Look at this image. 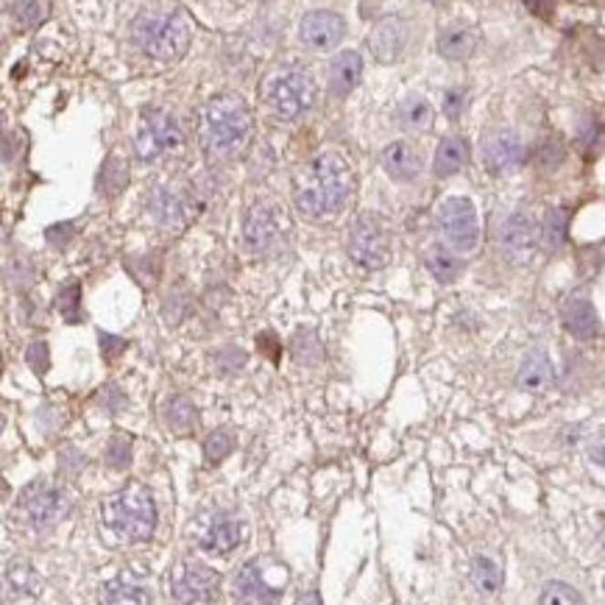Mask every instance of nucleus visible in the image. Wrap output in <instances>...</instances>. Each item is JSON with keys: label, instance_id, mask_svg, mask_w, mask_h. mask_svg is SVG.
I'll list each match as a JSON object with an SVG mask.
<instances>
[{"label": "nucleus", "instance_id": "1", "mask_svg": "<svg viewBox=\"0 0 605 605\" xmlns=\"http://www.w3.org/2000/svg\"><path fill=\"white\" fill-rule=\"evenodd\" d=\"M351 193H355V173L335 151L313 157L293 176L296 210L308 218H327L340 213L349 204Z\"/></svg>", "mask_w": 605, "mask_h": 605}, {"label": "nucleus", "instance_id": "2", "mask_svg": "<svg viewBox=\"0 0 605 605\" xmlns=\"http://www.w3.org/2000/svg\"><path fill=\"white\" fill-rule=\"evenodd\" d=\"M251 131H255V118H251L245 100L235 92H221L210 98L201 110V145L218 160L243 157L251 142Z\"/></svg>", "mask_w": 605, "mask_h": 605}, {"label": "nucleus", "instance_id": "3", "mask_svg": "<svg viewBox=\"0 0 605 605\" xmlns=\"http://www.w3.org/2000/svg\"><path fill=\"white\" fill-rule=\"evenodd\" d=\"M190 20L176 6L142 9L131 23V39L145 57L157 62H179L190 47Z\"/></svg>", "mask_w": 605, "mask_h": 605}, {"label": "nucleus", "instance_id": "4", "mask_svg": "<svg viewBox=\"0 0 605 605\" xmlns=\"http://www.w3.org/2000/svg\"><path fill=\"white\" fill-rule=\"evenodd\" d=\"M154 496L142 483H129L100 502V525L123 541H148L157 530Z\"/></svg>", "mask_w": 605, "mask_h": 605}, {"label": "nucleus", "instance_id": "5", "mask_svg": "<svg viewBox=\"0 0 605 605\" xmlns=\"http://www.w3.org/2000/svg\"><path fill=\"white\" fill-rule=\"evenodd\" d=\"M263 98L279 120H298L308 115L318 98L313 76L301 68H282L271 73L263 84Z\"/></svg>", "mask_w": 605, "mask_h": 605}, {"label": "nucleus", "instance_id": "6", "mask_svg": "<svg viewBox=\"0 0 605 605\" xmlns=\"http://www.w3.org/2000/svg\"><path fill=\"white\" fill-rule=\"evenodd\" d=\"M290 235V221L276 201H257L255 207L245 213L243 224V243L251 255L266 257L282 245V240Z\"/></svg>", "mask_w": 605, "mask_h": 605}, {"label": "nucleus", "instance_id": "7", "mask_svg": "<svg viewBox=\"0 0 605 605\" xmlns=\"http://www.w3.org/2000/svg\"><path fill=\"white\" fill-rule=\"evenodd\" d=\"M182 145H184V131L173 115L162 110L142 112L137 134H134V151L142 162H157L160 157L173 154Z\"/></svg>", "mask_w": 605, "mask_h": 605}, {"label": "nucleus", "instance_id": "8", "mask_svg": "<svg viewBox=\"0 0 605 605\" xmlns=\"http://www.w3.org/2000/svg\"><path fill=\"white\" fill-rule=\"evenodd\" d=\"M349 257L366 271H377L391 260V235L377 215H363L351 226Z\"/></svg>", "mask_w": 605, "mask_h": 605}, {"label": "nucleus", "instance_id": "9", "mask_svg": "<svg viewBox=\"0 0 605 605\" xmlns=\"http://www.w3.org/2000/svg\"><path fill=\"white\" fill-rule=\"evenodd\" d=\"M438 226L443 240L449 243V248L461 251H475L480 243V224H477V210L469 198H446L441 210H438Z\"/></svg>", "mask_w": 605, "mask_h": 605}, {"label": "nucleus", "instance_id": "10", "mask_svg": "<svg viewBox=\"0 0 605 605\" xmlns=\"http://www.w3.org/2000/svg\"><path fill=\"white\" fill-rule=\"evenodd\" d=\"M193 541L204 556L224 558L229 552H235L237 544L243 541V522L224 511L201 514L193 522Z\"/></svg>", "mask_w": 605, "mask_h": 605}, {"label": "nucleus", "instance_id": "11", "mask_svg": "<svg viewBox=\"0 0 605 605\" xmlns=\"http://www.w3.org/2000/svg\"><path fill=\"white\" fill-rule=\"evenodd\" d=\"M168 586L179 602H213L221 586V575L201 561H179L168 575Z\"/></svg>", "mask_w": 605, "mask_h": 605}, {"label": "nucleus", "instance_id": "12", "mask_svg": "<svg viewBox=\"0 0 605 605\" xmlns=\"http://www.w3.org/2000/svg\"><path fill=\"white\" fill-rule=\"evenodd\" d=\"M20 511L23 516L37 525V527H50L54 522L65 519L70 511V502L65 496V491H59L57 485L47 483H31L23 496H20Z\"/></svg>", "mask_w": 605, "mask_h": 605}, {"label": "nucleus", "instance_id": "13", "mask_svg": "<svg viewBox=\"0 0 605 605\" xmlns=\"http://www.w3.org/2000/svg\"><path fill=\"white\" fill-rule=\"evenodd\" d=\"M538 240H541V229H538L536 218L525 210L511 213L506 218V224H502V229H499L502 251H506V257L516 266H525V263L533 260Z\"/></svg>", "mask_w": 605, "mask_h": 605}, {"label": "nucleus", "instance_id": "14", "mask_svg": "<svg viewBox=\"0 0 605 605\" xmlns=\"http://www.w3.org/2000/svg\"><path fill=\"white\" fill-rule=\"evenodd\" d=\"M480 154H483V165L485 171L491 173H508V171H516L525 160V145L519 140L516 131H508V129H496V131H488L483 137V145H480Z\"/></svg>", "mask_w": 605, "mask_h": 605}, {"label": "nucleus", "instance_id": "15", "mask_svg": "<svg viewBox=\"0 0 605 605\" xmlns=\"http://www.w3.org/2000/svg\"><path fill=\"white\" fill-rule=\"evenodd\" d=\"M346 34V23L335 12H310L298 23V39L310 50H332Z\"/></svg>", "mask_w": 605, "mask_h": 605}, {"label": "nucleus", "instance_id": "16", "mask_svg": "<svg viewBox=\"0 0 605 605\" xmlns=\"http://www.w3.org/2000/svg\"><path fill=\"white\" fill-rule=\"evenodd\" d=\"M282 589L268 580V567L263 558L245 561L235 575V597L243 602H274L279 600Z\"/></svg>", "mask_w": 605, "mask_h": 605}, {"label": "nucleus", "instance_id": "17", "mask_svg": "<svg viewBox=\"0 0 605 605\" xmlns=\"http://www.w3.org/2000/svg\"><path fill=\"white\" fill-rule=\"evenodd\" d=\"M408 45V23L402 17H382L371 34H369V47L377 62L391 65L402 57V50Z\"/></svg>", "mask_w": 605, "mask_h": 605}, {"label": "nucleus", "instance_id": "18", "mask_svg": "<svg viewBox=\"0 0 605 605\" xmlns=\"http://www.w3.org/2000/svg\"><path fill=\"white\" fill-rule=\"evenodd\" d=\"M382 168L391 179L396 182H413L422 171V157L419 151L405 142V140H393L382 148Z\"/></svg>", "mask_w": 605, "mask_h": 605}, {"label": "nucleus", "instance_id": "19", "mask_svg": "<svg viewBox=\"0 0 605 605\" xmlns=\"http://www.w3.org/2000/svg\"><path fill=\"white\" fill-rule=\"evenodd\" d=\"M151 215L165 226H182L190 218V198L176 187H157L151 193Z\"/></svg>", "mask_w": 605, "mask_h": 605}, {"label": "nucleus", "instance_id": "20", "mask_svg": "<svg viewBox=\"0 0 605 605\" xmlns=\"http://www.w3.org/2000/svg\"><path fill=\"white\" fill-rule=\"evenodd\" d=\"M438 54L449 62H464L475 54L477 47V31L466 23H452L446 28H441L438 34Z\"/></svg>", "mask_w": 605, "mask_h": 605}, {"label": "nucleus", "instance_id": "21", "mask_svg": "<svg viewBox=\"0 0 605 605\" xmlns=\"http://www.w3.org/2000/svg\"><path fill=\"white\" fill-rule=\"evenodd\" d=\"M363 78V59L355 50H343L329 65V92L335 98H346Z\"/></svg>", "mask_w": 605, "mask_h": 605}, {"label": "nucleus", "instance_id": "22", "mask_svg": "<svg viewBox=\"0 0 605 605\" xmlns=\"http://www.w3.org/2000/svg\"><path fill=\"white\" fill-rule=\"evenodd\" d=\"M561 318H564V327L580 340H591L600 332V318L589 298H569L561 310Z\"/></svg>", "mask_w": 605, "mask_h": 605}, {"label": "nucleus", "instance_id": "23", "mask_svg": "<svg viewBox=\"0 0 605 605\" xmlns=\"http://www.w3.org/2000/svg\"><path fill=\"white\" fill-rule=\"evenodd\" d=\"M466 162H469V142L464 137H443L435 151L433 171L435 176L446 179V176H455L461 168H466Z\"/></svg>", "mask_w": 605, "mask_h": 605}, {"label": "nucleus", "instance_id": "24", "mask_svg": "<svg viewBox=\"0 0 605 605\" xmlns=\"http://www.w3.org/2000/svg\"><path fill=\"white\" fill-rule=\"evenodd\" d=\"M552 382V363L541 349L530 351L519 369V388L527 393H541Z\"/></svg>", "mask_w": 605, "mask_h": 605}, {"label": "nucleus", "instance_id": "25", "mask_svg": "<svg viewBox=\"0 0 605 605\" xmlns=\"http://www.w3.org/2000/svg\"><path fill=\"white\" fill-rule=\"evenodd\" d=\"M100 600L104 602H151V589L137 580L134 575H118L104 583L100 589Z\"/></svg>", "mask_w": 605, "mask_h": 605}, {"label": "nucleus", "instance_id": "26", "mask_svg": "<svg viewBox=\"0 0 605 605\" xmlns=\"http://www.w3.org/2000/svg\"><path fill=\"white\" fill-rule=\"evenodd\" d=\"M396 120H399L402 129H408V131H427L433 126V107L422 95H411L399 104Z\"/></svg>", "mask_w": 605, "mask_h": 605}, {"label": "nucleus", "instance_id": "27", "mask_svg": "<svg viewBox=\"0 0 605 605\" xmlns=\"http://www.w3.org/2000/svg\"><path fill=\"white\" fill-rule=\"evenodd\" d=\"M162 416H165V424L176 433V435H190L193 427L198 424V416H195V408L193 402L182 393L171 396L162 408Z\"/></svg>", "mask_w": 605, "mask_h": 605}, {"label": "nucleus", "instance_id": "28", "mask_svg": "<svg viewBox=\"0 0 605 605\" xmlns=\"http://www.w3.org/2000/svg\"><path fill=\"white\" fill-rule=\"evenodd\" d=\"M427 268H430V274H433L438 282L449 285V282H455V279L461 276L464 263H461L455 255H452L449 248L435 245V248H430V255H427Z\"/></svg>", "mask_w": 605, "mask_h": 605}, {"label": "nucleus", "instance_id": "29", "mask_svg": "<svg viewBox=\"0 0 605 605\" xmlns=\"http://www.w3.org/2000/svg\"><path fill=\"white\" fill-rule=\"evenodd\" d=\"M472 583L480 594H496L502 589V569L491 558L477 556L472 561Z\"/></svg>", "mask_w": 605, "mask_h": 605}, {"label": "nucleus", "instance_id": "30", "mask_svg": "<svg viewBox=\"0 0 605 605\" xmlns=\"http://www.w3.org/2000/svg\"><path fill=\"white\" fill-rule=\"evenodd\" d=\"M6 583H9L15 591L26 594V597H37V594H39V578H37V572L31 569V564H26V561H9V567H6Z\"/></svg>", "mask_w": 605, "mask_h": 605}, {"label": "nucleus", "instance_id": "31", "mask_svg": "<svg viewBox=\"0 0 605 605\" xmlns=\"http://www.w3.org/2000/svg\"><path fill=\"white\" fill-rule=\"evenodd\" d=\"M129 182V162L120 160L118 154H112L104 165V171H100V190H104L107 195H118Z\"/></svg>", "mask_w": 605, "mask_h": 605}, {"label": "nucleus", "instance_id": "32", "mask_svg": "<svg viewBox=\"0 0 605 605\" xmlns=\"http://www.w3.org/2000/svg\"><path fill=\"white\" fill-rule=\"evenodd\" d=\"M57 308H59V313L65 316L68 324H76L81 318V285L76 279H70L59 287Z\"/></svg>", "mask_w": 605, "mask_h": 605}, {"label": "nucleus", "instance_id": "33", "mask_svg": "<svg viewBox=\"0 0 605 605\" xmlns=\"http://www.w3.org/2000/svg\"><path fill=\"white\" fill-rule=\"evenodd\" d=\"M12 15L23 28H37L47 17V4L45 0H15Z\"/></svg>", "mask_w": 605, "mask_h": 605}, {"label": "nucleus", "instance_id": "34", "mask_svg": "<svg viewBox=\"0 0 605 605\" xmlns=\"http://www.w3.org/2000/svg\"><path fill=\"white\" fill-rule=\"evenodd\" d=\"M232 449H235V435H232L229 430H215V433H210L207 441H204V455H207L210 464L224 461Z\"/></svg>", "mask_w": 605, "mask_h": 605}, {"label": "nucleus", "instance_id": "35", "mask_svg": "<svg viewBox=\"0 0 605 605\" xmlns=\"http://www.w3.org/2000/svg\"><path fill=\"white\" fill-rule=\"evenodd\" d=\"M107 461L112 469H126L131 464V438L126 433H115L107 446Z\"/></svg>", "mask_w": 605, "mask_h": 605}, {"label": "nucleus", "instance_id": "36", "mask_svg": "<svg viewBox=\"0 0 605 605\" xmlns=\"http://www.w3.org/2000/svg\"><path fill=\"white\" fill-rule=\"evenodd\" d=\"M538 602H567V605H575V602H583V597L572 589V586H567V583H558V580H552V583H547L544 586V591H541V597H538Z\"/></svg>", "mask_w": 605, "mask_h": 605}, {"label": "nucleus", "instance_id": "37", "mask_svg": "<svg viewBox=\"0 0 605 605\" xmlns=\"http://www.w3.org/2000/svg\"><path fill=\"white\" fill-rule=\"evenodd\" d=\"M538 162H541L544 168H556V165L564 162V145H561L558 137H549V140L541 142V148H538Z\"/></svg>", "mask_w": 605, "mask_h": 605}, {"label": "nucleus", "instance_id": "38", "mask_svg": "<svg viewBox=\"0 0 605 605\" xmlns=\"http://www.w3.org/2000/svg\"><path fill=\"white\" fill-rule=\"evenodd\" d=\"M564 232H567V215L561 210H552L549 221H547V243L558 248L564 243Z\"/></svg>", "mask_w": 605, "mask_h": 605}, {"label": "nucleus", "instance_id": "39", "mask_svg": "<svg viewBox=\"0 0 605 605\" xmlns=\"http://www.w3.org/2000/svg\"><path fill=\"white\" fill-rule=\"evenodd\" d=\"M26 360H28V366L42 377L45 371H47V366H50V358H47V343L45 340H37V343H31L28 346V355H26Z\"/></svg>", "mask_w": 605, "mask_h": 605}, {"label": "nucleus", "instance_id": "40", "mask_svg": "<svg viewBox=\"0 0 605 605\" xmlns=\"http://www.w3.org/2000/svg\"><path fill=\"white\" fill-rule=\"evenodd\" d=\"M443 110H446V115H449V118H458V115H461V110H464V92H461V89H452V92L446 95V104H443Z\"/></svg>", "mask_w": 605, "mask_h": 605}, {"label": "nucleus", "instance_id": "41", "mask_svg": "<svg viewBox=\"0 0 605 605\" xmlns=\"http://www.w3.org/2000/svg\"><path fill=\"white\" fill-rule=\"evenodd\" d=\"M525 6L538 17H549L552 9H556V0H525Z\"/></svg>", "mask_w": 605, "mask_h": 605}, {"label": "nucleus", "instance_id": "42", "mask_svg": "<svg viewBox=\"0 0 605 605\" xmlns=\"http://www.w3.org/2000/svg\"><path fill=\"white\" fill-rule=\"evenodd\" d=\"M100 340H107V343H110V346L100 343V349L107 351V358H115L118 351H123V349H126V343H123L120 338H112V335H100Z\"/></svg>", "mask_w": 605, "mask_h": 605}, {"label": "nucleus", "instance_id": "43", "mask_svg": "<svg viewBox=\"0 0 605 605\" xmlns=\"http://www.w3.org/2000/svg\"><path fill=\"white\" fill-rule=\"evenodd\" d=\"M591 458H594V464H600V466L605 469V441L591 449Z\"/></svg>", "mask_w": 605, "mask_h": 605}]
</instances>
